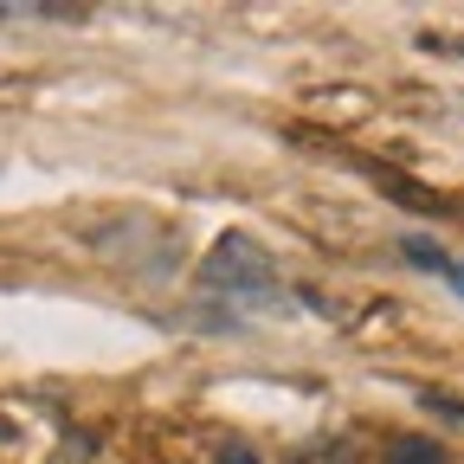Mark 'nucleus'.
Segmentation results:
<instances>
[{"label": "nucleus", "mask_w": 464, "mask_h": 464, "mask_svg": "<svg viewBox=\"0 0 464 464\" xmlns=\"http://www.w3.org/2000/svg\"><path fill=\"white\" fill-rule=\"evenodd\" d=\"M271 258L265 246H252L246 232H226V239L213 246V258L200 265V284L207 290H271Z\"/></svg>", "instance_id": "1"}, {"label": "nucleus", "mask_w": 464, "mask_h": 464, "mask_svg": "<svg viewBox=\"0 0 464 464\" xmlns=\"http://www.w3.org/2000/svg\"><path fill=\"white\" fill-rule=\"evenodd\" d=\"M387 464H445V445L439 439H393Z\"/></svg>", "instance_id": "2"}, {"label": "nucleus", "mask_w": 464, "mask_h": 464, "mask_svg": "<svg viewBox=\"0 0 464 464\" xmlns=\"http://www.w3.org/2000/svg\"><path fill=\"white\" fill-rule=\"evenodd\" d=\"M219 464H265V458H258V451H246V445H226V451H219Z\"/></svg>", "instance_id": "4"}, {"label": "nucleus", "mask_w": 464, "mask_h": 464, "mask_svg": "<svg viewBox=\"0 0 464 464\" xmlns=\"http://www.w3.org/2000/svg\"><path fill=\"white\" fill-rule=\"evenodd\" d=\"M445 277H451V284H458V290H464V258H458V265H451V271H445Z\"/></svg>", "instance_id": "5"}, {"label": "nucleus", "mask_w": 464, "mask_h": 464, "mask_svg": "<svg viewBox=\"0 0 464 464\" xmlns=\"http://www.w3.org/2000/svg\"><path fill=\"white\" fill-rule=\"evenodd\" d=\"M406 258H413V265H426V271H451V258H445L439 246H420V239L406 246Z\"/></svg>", "instance_id": "3"}]
</instances>
